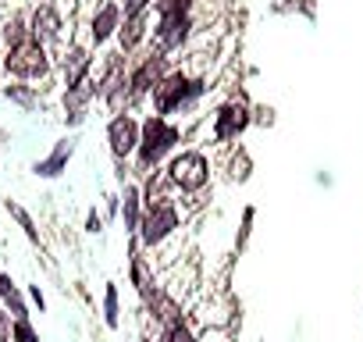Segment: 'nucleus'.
Wrapping results in <instances>:
<instances>
[{"instance_id": "nucleus-19", "label": "nucleus", "mask_w": 363, "mask_h": 342, "mask_svg": "<svg viewBox=\"0 0 363 342\" xmlns=\"http://www.w3.org/2000/svg\"><path fill=\"white\" fill-rule=\"evenodd\" d=\"M29 36H26V22L18 18V15H11L8 22H4V43H8V50L11 47H18V43H26Z\"/></svg>"}, {"instance_id": "nucleus-3", "label": "nucleus", "mask_w": 363, "mask_h": 342, "mask_svg": "<svg viewBox=\"0 0 363 342\" xmlns=\"http://www.w3.org/2000/svg\"><path fill=\"white\" fill-rule=\"evenodd\" d=\"M203 89H207V82H203V79H193L189 72H167L164 82L153 89V111H157L160 118L178 114L182 107H189Z\"/></svg>"}, {"instance_id": "nucleus-27", "label": "nucleus", "mask_w": 363, "mask_h": 342, "mask_svg": "<svg viewBox=\"0 0 363 342\" xmlns=\"http://www.w3.org/2000/svg\"><path fill=\"white\" fill-rule=\"evenodd\" d=\"M86 228H89V232H100V218H96V214H89V221H86Z\"/></svg>"}, {"instance_id": "nucleus-23", "label": "nucleus", "mask_w": 363, "mask_h": 342, "mask_svg": "<svg viewBox=\"0 0 363 342\" xmlns=\"http://www.w3.org/2000/svg\"><path fill=\"white\" fill-rule=\"evenodd\" d=\"M150 4H153V0H125L121 15H125V18H139V15H146V11H150Z\"/></svg>"}, {"instance_id": "nucleus-21", "label": "nucleus", "mask_w": 363, "mask_h": 342, "mask_svg": "<svg viewBox=\"0 0 363 342\" xmlns=\"http://www.w3.org/2000/svg\"><path fill=\"white\" fill-rule=\"evenodd\" d=\"M11 342H40V335L33 331L29 317H26V321H15V324H11Z\"/></svg>"}, {"instance_id": "nucleus-2", "label": "nucleus", "mask_w": 363, "mask_h": 342, "mask_svg": "<svg viewBox=\"0 0 363 342\" xmlns=\"http://www.w3.org/2000/svg\"><path fill=\"white\" fill-rule=\"evenodd\" d=\"M178 228H182V211H178V204L167 200V197H150V200H146V214H143V221H139V239H143V246H146V250H160Z\"/></svg>"}, {"instance_id": "nucleus-13", "label": "nucleus", "mask_w": 363, "mask_h": 342, "mask_svg": "<svg viewBox=\"0 0 363 342\" xmlns=\"http://www.w3.org/2000/svg\"><path fill=\"white\" fill-rule=\"evenodd\" d=\"M146 26H150V15L125 18V29L118 33V47H121V54H132V50L143 43V36H146Z\"/></svg>"}, {"instance_id": "nucleus-4", "label": "nucleus", "mask_w": 363, "mask_h": 342, "mask_svg": "<svg viewBox=\"0 0 363 342\" xmlns=\"http://www.w3.org/2000/svg\"><path fill=\"white\" fill-rule=\"evenodd\" d=\"M167 182L182 193H203L211 182V160L203 150H182L167 164Z\"/></svg>"}, {"instance_id": "nucleus-5", "label": "nucleus", "mask_w": 363, "mask_h": 342, "mask_svg": "<svg viewBox=\"0 0 363 342\" xmlns=\"http://www.w3.org/2000/svg\"><path fill=\"white\" fill-rule=\"evenodd\" d=\"M196 33V18L193 15H174V18H157L153 33H150V43H153V54H178V50H186L189 40Z\"/></svg>"}, {"instance_id": "nucleus-7", "label": "nucleus", "mask_w": 363, "mask_h": 342, "mask_svg": "<svg viewBox=\"0 0 363 342\" xmlns=\"http://www.w3.org/2000/svg\"><path fill=\"white\" fill-rule=\"evenodd\" d=\"M164 75H167V57L150 50V54L128 72V93H132V96H146V93H153V89L164 82Z\"/></svg>"}, {"instance_id": "nucleus-1", "label": "nucleus", "mask_w": 363, "mask_h": 342, "mask_svg": "<svg viewBox=\"0 0 363 342\" xmlns=\"http://www.w3.org/2000/svg\"><path fill=\"white\" fill-rule=\"evenodd\" d=\"M178 139H182V128L178 125H171L167 118H160V114H150L143 125H139V167L143 171H150V167H157L174 146H178Z\"/></svg>"}, {"instance_id": "nucleus-24", "label": "nucleus", "mask_w": 363, "mask_h": 342, "mask_svg": "<svg viewBox=\"0 0 363 342\" xmlns=\"http://www.w3.org/2000/svg\"><path fill=\"white\" fill-rule=\"evenodd\" d=\"M4 299H8V310H15V321H26V317H29V310H26V303H22L18 292H11V296H4Z\"/></svg>"}, {"instance_id": "nucleus-8", "label": "nucleus", "mask_w": 363, "mask_h": 342, "mask_svg": "<svg viewBox=\"0 0 363 342\" xmlns=\"http://www.w3.org/2000/svg\"><path fill=\"white\" fill-rule=\"evenodd\" d=\"M107 143H111V153L121 160L128 153L139 150V121L125 111V114H114L111 125H107Z\"/></svg>"}, {"instance_id": "nucleus-18", "label": "nucleus", "mask_w": 363, "mask_h": 342, "mask_svg": "<svg viewBox=\"0 0 363 342\" xmlns=\"http://www.w3.org/2000/svg\"><path fill=\"white\" fill-rule=\"evenodd\" d=\"M160 342H196V331H193L186 321H182V317H174V321H167V324H164Z\"/></svg>"}, {"instance_id": "nucleus-20", "label": "nucleus", "mask_w": 363, "mask_h": 342, "mask_svg": "<svg viewBox=\"0 0 363 342\" xmlns=\"http://www.w3.org/2000/svg\"><path fill=\"white\" fill-rule=\"evenodd\" d=\"M104 321H107V328H118V289L114 285H107V292H104Z\"/></svg>"}, {"instance_id": "nucleus-17", "label": "nucleus", "mask_w": 363, "mask_h": 342, "mask_svg": "<svg viewBox=\"0 0 363 342\" xmlns=\"http://www.w3.org/2000/svg\"><path fill=\"white\" fill-rule=\"evenodd\" d=\"M196 0H153L157 18H174V15H193Z\"/></svg>"}, {"instance_id": "nucleus-14", "label": "nucleus", "mask_w": 363, "mask_h": 342, "mask_svg": "<svg viewBox=\"0 0 363 342\" xmlns=\"http://www.w3.org/2000/svg\"><path fill=\"white\" fill-rule=\"evenodd\" d=\"M68 157H72V143L65 139V143H57V150H54L47 160L36 164V175H40V179H57L61 171L68 167Z\"/></svg>"}, {"instance_id": "nucleus-15", "label": "nucleus", "mask_w": 363, "mask_h": 342, "mask_svg": "<svg viewBox=\"0 0 363 342\" xmlns=\"http://www.w3.org/2000/svg\"><path fill=\"white\" fill-rule=\"evenodd\" d=\"M89 96H96V82H89V79H82L79 86H72L65 93V107L72 111V118H82V107L89 104Z\"/></svg>"}, {"instance_id": "nucleus-26", "label": "nucleus", "mask_w": 363, "mask_h": 342, "mask_svg": "<svg viewBox=\"0 0 363 342\" xmlns=\"http://www.w3.org/2000/svg\"><path fill=\"white\" fill-rule=\"evenodd\" d=\"M8 331H11V317H8L4 307H0V338H8Z\"/></svg>"}, {"instance_id": "nucleus-12", "label": "nucleus", "mask_w": 363, "mask_h": 342, "mask_svg": "<svg viewBox=\"0 0 363 342\" xmlns=\"http://www.w3.org/2000/svg\"><path fill=\"white\" fill-rule=\"evenodd\" d=\"M89 65H93V57H89V47H82V43H72V47L65 50V82H68V89H72V86H79V82L86 79Z\"/></svg>"}, {"instance_id": "nucleus-6", "label": "nucleus", "mask_w": 363, "mask_h": 342, "mask_svg": "<svg viewBox=\"0 0 363 342\" xmlns=\"http://www.w3.org/2000/svg\"><path fill=\"white\" fill-rule=\"evenodd\" d=\"M4 68L18 79H47L50 75V57H47V47L40 40H26L18 47L8 50L4 57Z\"/></svg>"}, {"instance_id": "nucleus-28", "label": "nucleus", "mask_w": 363, "mask_h": 342, "mask_svg": "<svg viewBox=\"0 0 363 342\" xmlns=\"http://www.w3.org/2000/svg\"><path fill=\"white\" fill-rule=\"evenodd\" d=\"M29 296H33V303L43 310V292H40V289H29Z\"/></svg>"}, {"instance_id": "nucleus-16", "label": "nucleus", "mask_w": 363, "mask_h": 342, "mask_svg": "<svg viewBox=\"0 0 363 342\" xmlns=\"http://www.w3.org/2000/svg\"><path fill=\"white\" fill-rule=\"evenodd\" d=\"M121 218H125V232H139V221H143V211H139V189L135 186H125V197H121Z\"/></svg>"}, {"instance_id": "nucleus-10", "label": "nucleus", "mask_w": 363, "mask_h": 342, "mask_svg": "<svg viewBox=\"0 0 363 342\" xmlns=\"http://www.w3.org/2000/svg\"><path fill=\"white\" fill-rule=\"evenodd\" d=\"M118 26H121V4L118 0H107V4L93 15V22H89V40L100 47V43H107L118 33Z\"/></svg>"}, {"instance_id": "nucleus-9", "label": "nucleus", "mask_w": 363, "mask_h": 342, "mask_svg": "<svg viewBox=\"0 0 363 342\" xmlns=\"http://www.w3.org/2000/svg\"><path fill=\"white\" fill-rule=\"evenodd\" d=\"M246 125H250V111H246L239 100H232V104L218 107V114H214V139H218V143H228V139H235Z\"/></svg>"}, {"instance_id": "nucleus-11", "label": "nucleus", "mask_w": 363, "mask_h": 342, "mask_svg": "<svg viewBox=\"0 0 363 342\" xmlns=\"http://www.w3.org/2000/svg\"><path fill=\"white\" fill-rule=\"evenodd\" d=\"M61 29H65V22H61V15H57V8H50V4H40L36 8V15H33V40H40L43 47L50 43V40H57L61 36Z\"/></svg>"}, {"instance_id": "nucleus-22", "label": "nucleus", "mask_w": 363, "mask_h": 342, "mask_svg": "<svg viewBox=\"0 0 363 342\" xmlns=\"http://www.w3.org/2000/svg\"><path fill=\"white\" fill-rule=\"evenodd\" d=\"M8 211H11V214H15V218L22 221V228H26V236H29V239L36 243V239H40V232H36V225H33V218H29V214H26L22 207H15V204H8Z\"/></svg>"}, {"instance_id": "nucleus-25", "label": "nucleus", "mask_w": 363, "mask_h": 342, "mask_svg": "<svg viewBox=\"0 0 363 342\" xmlns=\"http://www.w3.org/2000/svg\"><path fill=\"white\" fill-rule=\"evenodd\" d=\"M15 292V282H11V275H4L0 271V296H11Z\"/></svg>"}]
</instances>
